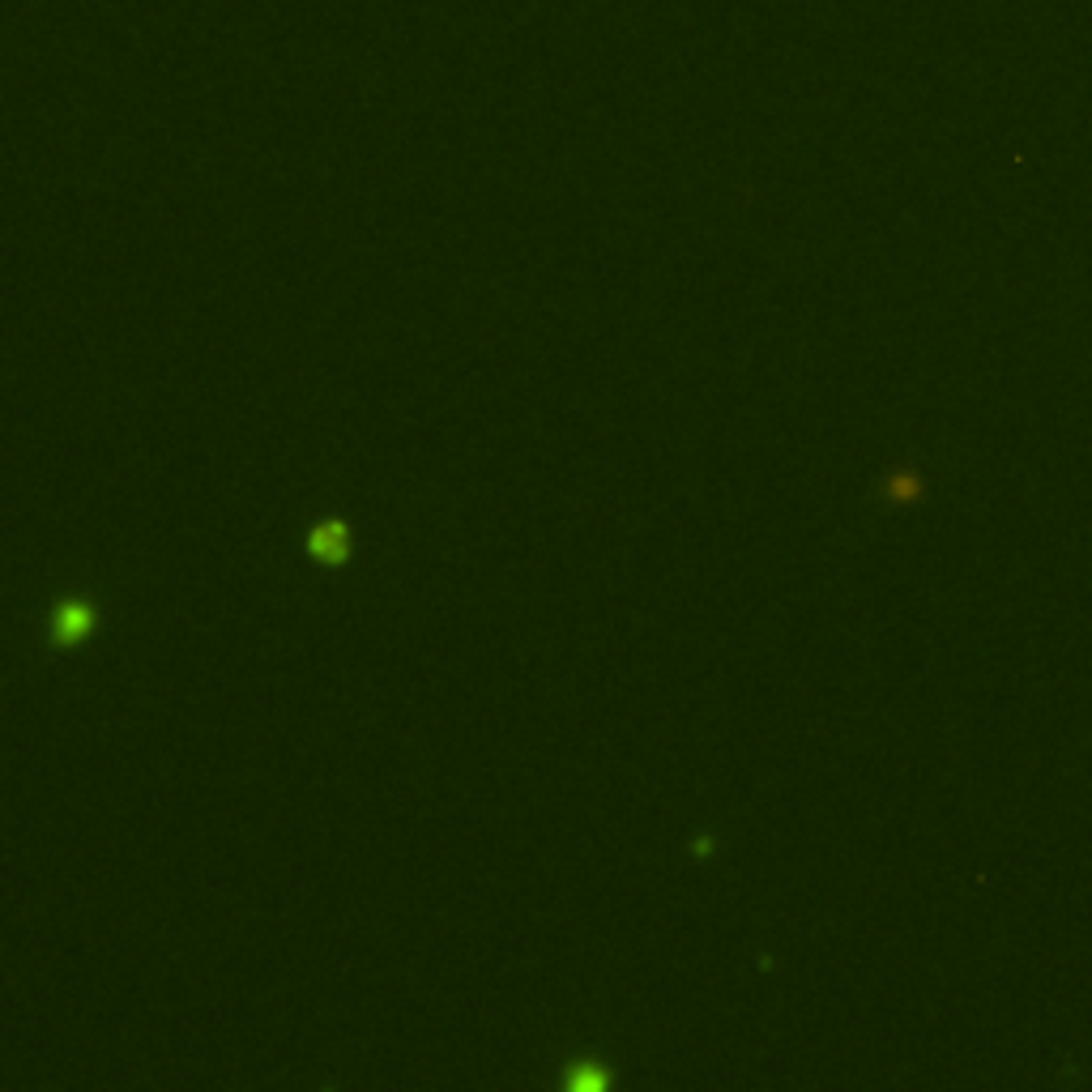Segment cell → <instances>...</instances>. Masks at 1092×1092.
I'll return each instance as SVG.
<instances>
[{
    "instance_id": "obj_1",
    "label": "cell",
    "mask_w": 1092,
    "mask_h": 1092,
    "mask_svg": "<svg viewBox=\"0 0 1092 1092\" xmlns=\"http://www.w3.org/2000/svg\"><path fill=\"white\" fill-rule=\"evenodd\" d=\"M94 632V606L82 598H64L52 610V640L56 645H82V640Z\"/></svg>"
},
{
    "instance_id": "obj_3",
    "label": "cell",
    "mask_w": 1092,
    "mask_h": 1092,
    "mask_svg": "<svg viewBox=\"0 0 1092 1092\" xmlns=\"http://www.w3.org/2000/svg\"><path fill=\"white\" fill-rule=\"evenodd\" d=\"M568 1088L572 1092H602L606 1088V1071L602 1067H589V1063H576L568 1071Z\"/></svg>"
},
{
    "instance_id": "obj_2",
    "label": "cell",
    "mask_w": 1092,
    "mask_h": 1092,
    "mask_svg": "<svg viewBox=\"0 0 1092 1092\" xmlns=\"http://www.w3.org/2000/svg\"><path fill=\"white\" fill-rule=\"evenodd\" d=\"M308 555L320 559V564H346L350 559V525L346 521H316L308 529Z\"/></svg>"
},
{
    "instance_id": "obj_4",
    "label": "cell",
    "mask_w": 1092,
    "mask_h": 1092,
    "mask_svg": "<svg viewBox=\"0 0 1092 1092\" xmlns=\"http://www.w3.org/2000/svg\"><path fill=\"white\" fill-rule=\"evenodd\" d=\"M918 495H922V478L913 474V470L888 478V500L892 504H909V500H918Z\"/></svg>"
}]
</instances>
